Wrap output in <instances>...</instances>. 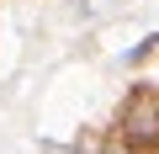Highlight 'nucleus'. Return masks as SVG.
Wrapping results in <instances>:
<instances>
[{
  "mask_svg": "<svg viewBox=\"0 0 159 154\" xmlns=\"http://www.w3.org/2000/svg\"><path fill=\"white\" fill-rule=\"evenodd\" d=\"M122 143L138 149V154L159 149V106H148V96H138V101L127 106V117H122Z\"/></svg>",
  "mask_w": 159,
  "mask_h": 154,
  "instance_id": "f257e3e1",
  "label": "nucleus"
},
{
  "mask_svg": "<svg viewBox=\"0 0 159 154\" xmlns=\"http://www.w3.org/2000/svg\"><path fill=\"white\" fill-rule=\"evenodd\" d=\"M154 53H159V37H143V43L127 53V64H143V58H154Z\"/></svg>",
  "mask_w": 159,
  "mask_h": 154,
  "instance_id": "f03ea898",
  "label": "nucleus"
}]
</instances>
